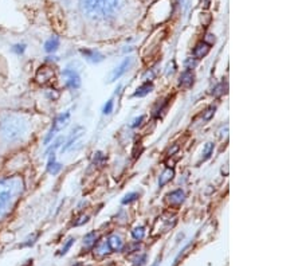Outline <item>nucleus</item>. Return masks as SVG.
Returning a JSON list of instances; mask_svg holds the SVG:
<instances>
[{"label": "nucleus", "instance_id": "1", "mask_svg": "<svg viewBox=\"0 0 302 266\" xmlns=\"http://www.w3.org/2000/svg\"><path fill=\"white\" fill-rule=\"evenodd\" d=\"M23 192V181L20 177L0 179V219L7 215Z\"/></svg>", "mask_w": 302, "mask_h": 266}, {"label": "nucleus", "instance_id": "2", "mask_svg": "<svg viewBox=\"0 0 302 266\" xmlns=\"http://www.w3.org/2000/svg\"><path fill=\"white\" fill-rule=\"evenodd\" d=\"M124 0H81L82 11L92 19H109L120 11Z\"/></svg>", "mask_w": 302, "mask_h": 266}, {"label": "nucleus", "instance_id": "3", "mask_svg": "<svg viewBox=\"0 0 302 266\" xmlns=\"http://www.w3.org/2000/svg\"><path fill=\"white\" fill-rule=\"evenodd\" d=\"M28 130V122L24 120L22 116H11L4 117L2 124H0V132L4 140L8 143H14V141L22 140Z\"/></svg>", "mask_w": 302, "mask_h": 266}, {"label": "nucleus", "instance_id": "4", "mask_svg": "<svg viewBox=\"0 0 302 266\" xmlns=\"http://www.w3.org/2000/svg\"><path fill=\"white\" fill-rule=\"evenodd\" d=\"M68 118H70V112L62 113V114H59V116H56L55 118H54L51 128H50V130H48L46 137H44V145L50 144L52 141V139H54V136L56 135V132L62 130V129L67 125Z\"/></svg>", "mask_w": 302, "mask_h": 266}, {"label": "nucleus", "instance_id": "5", "mask_svg": "<svg viewBox=\"0 0 302 266\" xmlns=\"http://www.w3.org/2000/svg\"><path fill=\"white\" fill-rule=\"evenodd\" d=\"M62 76L64 78V85H66V88L71 89V90H76L81 86V77L80 74L76 72V70H72V69H64L63 72H62Z\"/></svg>", "mask_w": 302, "mask_h": 266}, {"label": "nucleus", "instance_id": "6", "mask_svg": "<svg viewBox=\"0 0 302 266\" xmlns=\"http://www.w3.org/2000/svg\"><path fill=\"white\" fill-rule=\"evenodd\" d=\"M54 74H55V73H54V69H52L51 66L43 64V66H40V68L38 69V72H36L35 74V80L38 84L46 85L54 78Z\"/></svg>", "mask_w": 302, "mask_h": 266}, {"label": "nucleus", "instance_id": "7", "mask_svg": "<svg viewBox=\"0 0 302 266\" xmlns=\"http://www.w3.org/2000/svg\"><path fill=\"white\" fill-rule=\"evenodd\" d=\"M130 63H132V58H125V59L122 60V62L114 69V70H113L112 74H110V78H109V82H114V81L118 80L120 77L124 76L125 73L128 72Z\"/></svg>", "mask_w": 302, "mask_h": 266}, {"label": "nucleus", "instance_id": "8", "mask_svg": "<svg viewBox=\"0 0 302 266\" xmlns=\"http://www.w3.org/2000/svg\"><path fill=\"white\" fill-rule=\"evenodd\" d=\"M185 199V193L181 191V189H176V191H172L171 193H168L167 196V201H168L169 206H180Z\"/></svg>", "mask_w": 302, "mask_h": 266}, {"label": "nucleus", "instance_id": "9", "mask_svg": "<svg viewBox=\"0 0 302 266\" xmlns=\"http://www.w3.org/2000/svg\"><path fill=\"white\" fill-rule=\"evenodd\" d=\"M81 54L86 58L88 60H90V62H93V63H98V62H102L104 60V55L102 54H100L98 51H96V50H88V48H82L81 50Z\"/></svg>", "mask_w": 302, "mask_h": 266}, {"label": "nucleus", "instance_id": "10", "mask_svg": "<svg viewBox=\"0 0 302 266\" xmlns=\"http://www.w3.org/2000/svg\"><path fill=\"white\" fill-rule=\"evenodd\" d=\"M180 88L183 89H189L193 85V73L192 70H185L183 74L180 76V81H179Z\"/></svg>", "mask_w": 302, "mask_h": 266}, {"label": "nucleus", "instance_id": "11", "mask_svg": "<svg viewBox=\"0 0 302 266\" xmlns=\"http://www.w3.org/2000/svg\"><path fill=\"white\" fill-rule=\"evenodd\" d=\"M106 241H108V245L112 251H118V250L122 249V246H124V242H122L120 235H117V234L110 235Z\"/></svg>", "mask_w": 302, "mask_h": 266}, {"label": "nucleus", "instance_id": "12", "mask_svg": "<svg viewBox=\"0 0 302 266\" xmlns=\"http://www.w3.org/2000/svg\"><path fill=\"white\" fill-rule=\"evenodd\" d=\"M209 48H211V44L207 43V42H200L197 44L195 50H193V55L196 59H200L203 56H205L209 52Z\"/></svg>", "mask_w": 302, "mask_h": 266}, {"label": "nucleus", "instance_id": "13", "mask_svg": "<svg viewBox=\"0 0 302 266\" xmlns=\"http://www.w3.org/2000/svg\"><path fill=\"white\" fill-rule=\"evenodd\" d=\"M62 169V165L59 163L55 161V153H50L48 155V161H47V171L51 175H56Z\"/></svg>", "mask_w": 302, "mask_h": 266}, {"label": "nucleus", "instance_id": "14", "mask_svg": "<svg viewBox=\"0 0 302 266\" xmlns=\"http://www.w3.org/2000/svg\"><path fill=\"white\" fill-rule=\"evenodd\" d=\"M153 90V84L152 82H149V81H146V82H144V84L141 85V86H138L137 88V90L134 92V94L133 96L134 97H145L146 94H149V93Z\"/></svg>", "mask_w": 302, "mask_h": 266}, {"label": "nucleus", "instance_id": "15", "mask_svg": "<svg viewBox=\"0 0 302 266\" xmlns=\"http://www.w3.org/2000/svg\"><path fill=\"white\" fill-rule=\"evenodd\" d=\"M82 132H84V129L81 128V126H78V128L76 129V130H72V133L70 135V139H68L67 141H66V145H64L63 148H62V152H64V151H67L70 147H71L74 143L77 141V139H80L81 136H82Z\"/></svg>", "mask_w": 302, "mask_h": 266}, {"label": "nucleus", "instance_id": "16", "mask_svg": "<svg viewBox=\"0 0 302 266\" xmlns=\"http://www.w3.org/2000/svg\"><path fill=\"white\" fill-rule=\"evenodd\" d=\"M59 38L58 36H51L50 39L46 40V43H44V50L47 52H55L59 47Z\"/></svg>", "mask_w": 302, "mask_h": 266}, {"label": "nucleus", "instance_id": "17", "mask_svg": "<svg viewBox=\"0 0 302 266\" xmlns=\"http://www.w3.org/2000/svg\"><path fill=\"white\" fill-rule=\"evenodd\" d=\"M173 176H175V171H173V168H167L164 172L161 173L160 179H159V185H160V187H164L167 183H169V181L172 180Z\"/></svg>", "mask_w": 302, "mask_h": 266}, {"label": "nucleus", "instance_id": "18", "mask_svg": "<svg viewBox=\"0 0 302 266\" xmlns=\"http://www.w3.org/2000/svg\"><path fill=\"white\" fill-rule=\"evenodd\" d=\"M97 243V234L94 233V231H92V233H89L85 235L84 238V245L85 247H88V249H90V247H93V246Z\"/></svg>", "mask_w": 302, "mask_h": 266}, {"label": "nucleus", "instance_id": "19", "mask_svg": "<svg viewBox=\"0 0 302 266\" xmlns=\"http://www.w3.org/2000/svg\"><path fill=\"white\" fill-rule=\"evenodd\" d=\"M110 251H112V250H110V247H109L108 241H102L97 245L96 251H94V253L98 254V255H106V254H109Z\"/></svg>", "mask_w": 302, "mask_h": 266}, {"label": "nucleus", "instance_id": "20", "mask_svg": "<svg viewBox=\"0 0 302 266\" xmlns=\"http://www.w3.org/2000/svg\"><path fill=\"white\" fill-rule=\"evenodd\" d=\"M213 143H207V144L204 145V148H203V156H201V161H205L207 159H209L211 157V155H212L213 152Z\"/></svg>", "mask_w": 302, "mask_h": 266}, {"label": "nucleus", "instance_id": "21", "mask_svg": "<svg viewBox=\"0 0 302 266\" xmlns=\"http://www.w3.org/2000/svg\"><path fill=\"white\" fill-rule=\"evenodd\" d=\"M132 237H133V239H134V241H137V242L142 241V239H144V237H145V229H144V227H136V229L132 231Z\"/></svg>", "mask_w": 302, "mask_h": 266}, {"label": "nucleus", "instance_id": "22", "mask_svg": "<svg viewBox=\"0 0 302 266\" xmlns=\"http://www.w3.org/2000/svg\"><path fill=\"white\" fill-rule=\"evenodd\" d=\"M215 110H216L215 106H208V108L205 109V112L203 113V120L204 121L211 120V118L213 117V114H215Z\"/></svg>", "mask_w": 302, "mask_h": 266}, {"label": "nucleus", "instance_id": "23", "mask_svg": "<svg viewBox=\"0 0 302 266\" xmlns=\"http://www.w3.org/2000/svg\"><path fill=\"white\" fill-rule=\"evenodd\" d=\"M225 89H227V84H224V82H221V84H219L216 86V88L213 89V92H212V94L215 97H219V96H221V94H223V93H225Z\"/></svg>", "mask_w": 302, "mask_h": 266}, {"label": "nucleus", "instance_id": "24", "mask_svg": "<svg viewBox=\"0 0 302 266\" xmlns=\"http://www.w3.org/2000/svg\"><path fill=\"white\" fill-rule=\"evenodd\" d=\"M137 197H138V193L137 192H130L126 193L122 199V205H129V203H132L133 201H136Z\"/></svg>", "mask_w": 302, "mask_h": 266}, {"label": "nucleus", "instance_id": "25", "mask_svg": "<svg viewBox=\"0 0 302 266\" xmlns=\"http://www.w3.org/2000/svg\"><path fill=\"white\" fill-rule=\"evenodd\" d=\"M167 106V101H164V102H161V104H157L156 108H153V117H159L160 116V113L164 110V108Z\"/></svg>", "mask_w": 302, "mask_h": 266}, {"label": "nucleus", "instance_id": "26", "mask_svg": "<svg viewBox=\"0 0 302 266\" xmlns=\"http://www.w3.org/2000/svg\"><path fill=\"white\" fill-rule=\"evenodd\" d=\"M74 241H76L74 238H68L67 242L64 243L63 247H62V250H60V253H59L60 255H64V254L67 253L68 250H70V247H71V246H72V243H74Z\"/></svg>", "mask_w": 302, "mask_h": 266}, {"label": "nucleus", "instance_id": "27", "mask_svg": "<svg viewBox=\"0 0 302 266\" xmlns=\"http://www.w3.org/2000/svg\"><path fill=\"white\" fill-rule=\"evenodd\" d=\"M106 161V157L104 156V153H101V152H97L96 155H94V163L96 164H100L102 165Z\"/></svg>", "mask_w": 302, "mask_h": 266}, {"label": "nucleus", "instance_id": "28", "mask_svg": "<svg viewBox=\"0 0 302 266\" xmlns=\"http://www.w3.org/2000/svg\"><path fill=\"white\" fill-rule=\"evenodd\" d=\"M46 96L48 97V100L55 101L58 97H59V93L56 92L55 89H48L47 92H46Z\"/></svg>", "mask_w": 302, "mask_h": 266}, {"label": "nucleus", "instance_id": "29", "mask_svg": "<svg viewBox=\"0 0 302 266\" xmlns=\"http://www.w3.org/2000/svg\"><path fill=\"white\" fill-rule=\"evenodd\" d=\"M26 50V44H15L14 47H12V51L18 54V55H22Z\"/></svg>", "mask_w": 302, "mask_h": 266}, {"label": "nucleus", "instance_id": "30", "mask_svg": "<svg viewBox=\"0 0 302 266\" xmlns=\"http://www.w3.org/2000/svg\"><path fill=\"white\" fill-rule=\"evenodd\" d=\"M36 238H38V234H32L31 237L27 238V241L24 242V243H22V247H24V246H32L35 243Z\"/></svg>", "mask_w": 302, "mask_h": 266}, {"label": "nucleus", "instance_id": "31", "mask_svg": "<svg viewBox=\"0 0 302 266\" xmlns=\"http://www.w3.org/2000/svg\"><path fill=\"white\" fill-rule=\"evenodd\" d=\"M89 221V217L88 215H81L80 218H78V219H77V221H74V223H72V225L74 226H81V225H85V223H86V222Z\"/></svg>", "mask_w": 302, "mask_h": 266}, {"label": "nucleus", "instance_id": "32", "mask_svg": "<svg viewBox=\"0 0 302 266\" xmlns=\"http://www.w3.org/2000/svg\"><path fill=\"white\" fill-rule=\"evenodd\" d=\"M113 112V101L109 100L104 106V114H110Z\"/></svg>", "mask_w": 302, "mask_h": 266}, {"label": "nucleus", "instance_id": "33", "mask_svg": "<svg viewBox=\"0 0 302 266\" xmlns=\"http://www.w3.org/2000/svg\"><path fill=\"white\" fill-rule=\"evenodd\" d=\"M145 261H146V255H145V254H142L140 258H137L134 266H142L145 263Z\"/></svg>", "mask_w": 302, "mask_h": 266}, {"label": "nucleus", "instance_id": "34", "mask_svg": "<svg viewBox=\"0 0 302 266\" xmlns=\"http://www.w3.org/2000/svg\"><path fill=\"white\" fill-rule=\"evenodd\" d=\"M142 120H144V116H140L138 118H134V121H133V124H132V128H137V126L141 124V121Z\"/></svg>", "mask_w": 302, "mask_h": 266}, {"label": "nucleus", "instance_id": "35", "mask_svg": "<svg viewBox=\"0 0 302 266\" xmlns=\"http://www.w3.org/2000/svg\"><path fill=\"white\" fill-rule=\"evenodd\" d=\"M177 151H179V145H173V148L169 149L168 156H173V155H175V152H177Z\"/></svg>", "mask_w": 302, "mask_h": 266}, {"label": "nucleus", "instance_id": "36", "mask_svg": "<svg viewBox=\"0 0 302 266\" xmlns=\"http://www.w3.org/2000/svg\"><path fill=\"white\" fill-rule=\"evenodd\" d=\"M159 265H160V258H157V259H156V261H155V263H153L152 266H159Z\"/></svg>", "mask_w": 302, "mask_h": 266}]
</instances>
